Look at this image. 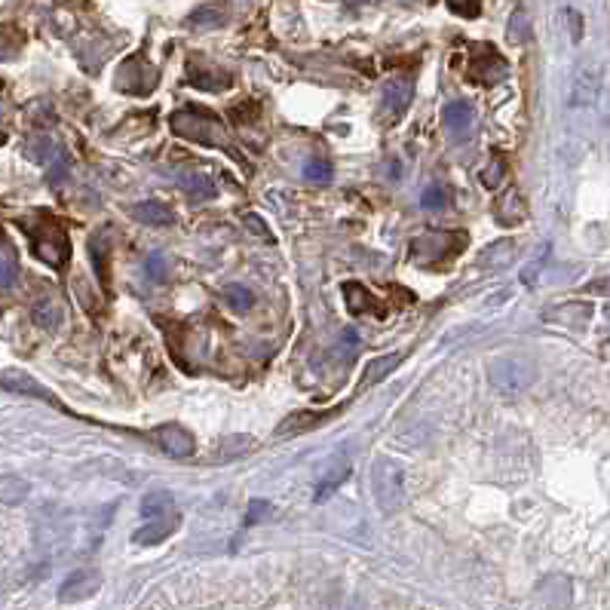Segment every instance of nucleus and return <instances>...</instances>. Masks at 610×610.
I'll list each match as a JSON object with an SVG mask.
<instances>
[{
    "instance_id": "obj_1",
    "label": "nucleus",
    "mask_w": 610,
    "mask_h": 610,
    "mask_svg": "<svg viewBox=\"0 0 610 610\" xmlns=\"http://www.w3.org/2000/svg\"><path fill=\"white\" fill-rule=\"evenodd\" d=\"M22 230L28 234V243H31V252H34L37 261L50 264L53 270H62L71 258V243H68V234L65 228H62V221H55L53 215H31V218H22Z\"/></svg>"
},
{
    "instance_id": "obj_2",
    "label": "nucleus",
    "mask_w": 610,
    "mask_h": 610,
    "mask_svg": "<svg viewBox=\"0 0 610 610\" xmlns=\"http://www.w3.org/2000/svg\"><path fill=\"white\" fill-rule=\"evenodd\" d=\"M372 494L383 516L402 509L405 503V470L392 457H377L372 467Z\"/></svg>"
},
{
    "instance_id": "obj_3",
    "label": "nucleus",
    "mask_w": 610,
    "mask_h": 610,
    "mask_svg": "<svg viewBox=\"0 0 610 610\" xmlns=\"http://www.w3.org/2000/svg\"><path fill=\"white\" fill-rule=\"evenodd\" d=\"M172 130L188 141L199 144H224L228 141V130L215 114H208L203 108H181L172 114Z\"/></svg>"
},
{
    "instance_id": "obj_4",
    "label": "nucleus",
    "mask_w": 610,
    "mask_h": 610,
    "mask_svg": "<svg viewBox=\"0 0 610 610\" xmlns=\"http://www.w3.org/2000/svg\"><path fill=\"white\" fill-rule=\"evenodd\" d=\"M534 377H537V368L531 359L507 356V359H500V363H494V368H491V381L500 392L528 390L534 383Z\"/></svg>"
},
{
    "instance_id": "obj_5",
    "label": "nucleus",
    "mask_w": 610,
    "mask_h": 610,
    "mask_svg": "<svg viewBox=\"0 0 610 610\" xmlns=\"http://www.w3.org/2000/svg\"><path fill=\"white\" fill-rule=\"evenodd\" d=\"M470 77L481 86H494L507 77V62H503V55L494 46H481L470 62Z\"/></svg>"
},
{
    "instance_id": "obj_6",
    "label": "nucleus",
    "mask_w": 610,
    "mask_h": 610,
    "mask_svg": "<svg viewBox=\"0 0 610 610\" xmlns=\"http://www.w3.org/2000/svg\"><path fill=\"white\" fill-rule=\"evenodd\" d=\"M154 441L160 445V451L169 454V457H179V460H188V457H194V451H197L194 436H190L184 427H179V423H163V427H157Z\"/></svg>"
},
{
    "instance_id": "obj_7",
    "label": "nucleus",
    "mask_w": 610,
    "mask_h": 610,
    "mask_svg": "<svg viewBox=\"0 0 610 610\" xmlns=\"http://www.w3.org/2000/svg\"><path fill=\"white\" fill-rule=\"evenodd\" d=\"M601 95V74L586 62L576 68L574 86H571V108H592Z\"/></svg>"
},
{
    "instance_id": "obj_8",
    "label": "nucleus",
    "mask_w": 610,
    "mask_h": 610,
    "mask_svg": "<svg viewBox=\"0 0 610 610\" xmlns=\"http://www.w3.org/2000/svg\"><path fill=\"white\" fill-rule=\"evenodd\" d=\"M99 589H102V574H99V571H90V567H83V571H74L65 583H62L59 598L68 605V601H83V598H90V595H95V592H99Z\"/></svg>"
},
{
    "instance_id": "obj_9",
    "label": "nucleus",
    "mask_w": 610,
    "mask_h": 610,
    "mask_svg": "<svg viewBox=\"0 0 610 610\" xmlns=\"http://www.w3.org/2000/svg\"><path fill=\"white\" fill-rule=\"evenodd\" d=\"M338 414V408L334 412H298L292 417H286L283 423L276 427V439H292V436H304V432L316 430L319 423H325L328 417Z\"/></svg>"
},
{
    "instance_id": "obj_10",
    "label": "nucleus",
    "mask_w": 610,
    "mask_h": 610,
    "mask_svg": "<svg viewBox=\"0 0 610 610\" xmlns=\"http://www.w3.org/2000/svg\"><path fill=\"white\" fill-rule=\"evenodd\" d=\"M350 472H353V467H350V460H344V457H338V460L328 467L323 476H319V481H316V491H313V500L316 503H323V500H328L338 488L344 485V481L350 479Z\"/></svg>"
},
{
    "instance_id": "obj_11",
    "label": "nucleus",
    "mask_w": 610,
    "mask_h": 610,
    "mask_svg": "<svg viewBox=\"0 0 610 610\" xmlns=\"http://www.w3.org/2000/svg\"><path fill=\"white\" fill-rule=\"evenodd\" d=\"M402 363V353H383V356L372 359V363L365 365L363 377H359V390H368V387H377V383L387 377L392 368Z\"/></svg>"
},
{
    "instance_id": "obj_12",
    "label": "nucleus",
    "mask_w": 610,
    "mask_h": 610,
    "mask_svg": "<svg viewBox=\"0 0 610 610\" xmlns=\"http://www.w3.org/2000/svg\"><path fill=\"white\" fill-rule=\"evenodd\" d=\"M0 383H4L6 390H15V392H25V396H37V399H46V402H55L53 392H46L34 381V377H28L25 372H15V368H10V372L0 374Z\"/></svg>"
},
{
    "instance_id": "obj_13",
    "label": "nucleus",
    "mask_w": 610,
    "mask_h": 610,
    "mask_svg": "<svg viewBox=\"0 0 610 610\" xmlns=\"http://www.w3.org/2000/svg\"><path fill=\"white\" fill-rule=\"evenodd\" d=\"M132 215L144 224H157V228H166V224H172V208L166 203H160V199H144V203H135L132 206Z\"/></svg>"
},
{
    "instance_id": "obj_14",
    "label": "nucleus",
    "mask_w": 610,
    "mask_h": 610,
    "mask_svg": "<svg viewBox=\"0 0 610 610\" xmlns=\"http://www.w3.org/2000/svg\"><path fill=\"white\" fill-rule=\"evenodd\" d=\"M344 301H347V310L356 313V316H363V313H372V310H381V304L372 298V292H368L365 286H359V283H347V286H344Z\"/></svg>"
},
{
    "instance_id": "obj_15",
    "label": "nucleus",
    "mask_w": 610,
    "mask_h": 610,
    "mask_svg": "<svg viewBox=\"0 0 610 610\" xmlns=\"http://www.w3.org/2000/svg\"><path fill=\"white\" fill-rule=\"evenodd\" d=\"M28 494H31V485L25 479L0 472V503H4V507H15V503H22Z\"/></svg>"
},
{
    "instance_id": "obj_16",
    "label": "nucleus",
    "mask_w": 610,
    "mask_h": 610,
    "mask_svg": "<svg viewBox=\"0 0 610 610\" xmlns=\"http://www.w3.org/2000/svg\"><path fill=\"white\" fill-rule=\"evenodd\" d=\"M179 525V516H169V518H150V525H144L135 531V543L141 546H150V543H160L166 540V537L172 534V528Z\"/></svg>"
},
{
    "instance_id": "obj_17",
    "label": "nucleus",
    "mask_w": 610,
    "mask_h": 610,
    "mask_svg": "<svg viewBox=\"0 0 610 610\" xmlns=\"http://www.w3.org/2000/svg\"><path fill=\"white\" fill-rule=\"evenodd\" d=\"M408 102H412V80H392L387 86V111L392 117H402Z\"/></svg>"
},
{
    "instance_id": "obj_18",
    "label": "nucleus",
    "mask_w": 610,
    "mask_h": 610,
    "mask_svg": "<svg viewBox=\"0 0 610 610\" xmlns=\"http://www.w3.org/2000/svg\"><path fill=\"white\" fill-rule=\"evenodd\" d=\"M441 120H445V130H451V132H467L470 126H472V108L467 102H451L445 108V114H441Z\"/></svg>"
},
{
    "instance_id": "obj_19",
    "label": "nucleus",
    "mask_w": 610,
    "mask_h": 610,
    "mask_svg": "<svg viewBox=\"0 0 610 610\" xmlns=\"http://www.w3.org/2000/svg\"><path fill=\"white\" fill-rule=\"evenodd\" d=\"M31 319L40 325V328H59L62 325V307L55 301H37L34 310H31Z\"/></svg>"
},
{
    "instance_id": "obj_20",
    "label": "nucleus",
    "mask_w": 610,
    "mask_h": 610,
    "mask_svg": "<svg viewBox=\"0 0 610 610\" xmlns=\"http://www.w3.org/2000/svg\"><path fill=\"white\" fill-rule=\"evenodd\" d=\"M25 154H28L31 160H34V163H44V166H46V163H53V160L59 157L62 150L55 148V141H53V139H34V141H31L28 148H25Z\"/></svg>"
},
{
    "instance_id": "obj_21",
    "label": "nucleus",
    "mask_w": 610,
    "mask_h": 610,
    "mask_svg": "<svg viewBox=\"0 0 610 610\" xmlns=\"http://www.w3.org/2000/svg\"><path fill=\"white\" fill-rule=\"evenodd\" d=\"M224 301L230 304V310L237 313H246L248 307H252V292H248L246 286H224Z\"/></svg>"
},
{
    "instance_id": "obj_22",
    "label": "nucleus",
    "mask_w": 610,
    "mask_h": 610,
    "mask_svg": "<svg viewBox=\"0 0 610 610\" xmlns=\"http://www.w3.org/2000/svg\"><path fill=\"white\" fill-rule=\"evenodd\" d=\"M252 448H255V441L248 436H230L228 441H221L218 454L224 460H237V457H243L246 451H252Z\"/></svg>"
},
{
    "instance_id": "obj_23",
    "label": "nucleus",
    "mask_w": 610,
    "mask_h": 610,
    "mask_svg": "<svg viewBox=\"0 0 610 610\" xmlns=\"http://www.w3.org/2000/svg\"><path fill=\"white\" fill-rule=\"evenodd\" d=\"M188 22L190 25H199V28H218V25H224V13L215 10V6H199Z\"/></svg>"
},
{
    "instance_id": "obj_24",
    "label": "nucleus",
    "mask_w": 610,
    "mask_h": 610,
    "mask_svg": "<svg viewBox=\"0 0 610 610\" xmlns=\"http://www.w3.org/2000/svg\"><path fill=\"white\" fill-rule=\"evenodd\" d=\"M503 175H507V163H503V157H491L488 160V169H481V184H485V188H497V184L503 181Z\"/></svg>"
},
{
    "instance_id": "obj_25",
    "label": "nucleus",
    "mask_w": 610,
    "mask_h": 610,
    "mask_svg": "<svg viewBox=\"0 0 610 610\" xmlns=\"http://www.w3.org/2000/svg\"><path fill=\"white\" fill-rule=\"evenodd\" d=\"M184 190H188L190 197H215V188L212 181L203 179V175H188V179H181Z\"/></svg>"
},
{
    "instance_id": "obj_26",
    "label": "nucleus",
    "mask_w": 610,
    "mask_h": 610,
    "mask_svg": "<svg viewBox=\"0 0 610 610\" xmlns=\"http://www.w3.org/2000/svg\"><path fill=\"white\" fill-rule=\"evenodd\" d=\"M166 507H172L169 494H148V497H144L141 512H144V516H150V518H160V512H163Z\"/></svg>"
},
{
    "instance_id": "obj_27",
    "label": "nucleus",
    "mask_w": 610,
    "mask_h": 610,
    "mask_svg": "<svg viewBox=\"0 0 610 610\" xmlns=\"http://www.w3.org/2000/svg\"><path fill=\"white\" fill-rule=\"evenodd\" d=\"M304 175H307L310 181H328L332 179V166L323 163V160H310V163L304 166Z\"/></svg>"
},
{
    "instance_id": "obj_28",
    "label": "nucleus",
    "mask_w": 610,
    "mask_h": 610,
    "mask_svg": "<svg viewBox=\"0 0 610 610\" xmlns=\"http://www.w3.org/2000/svg\"><path fill=\"white\" fill-rule=\"evenodd\" d=\"M546 255H549V248L543 246L540 252L534 255L531 267H528L525 273H521V283H525V286H534V283H537V273H540V267H543V264H546Z\"/></svg>"
},
{
    "instance_id": "obj_29",
    "label": "nucleus",
    "mask_w": 610,
    "mask_h": 610,
    "mask_svg": "<svg viewBox=\"0 0 610 610\" xmlns=\"http://www.w3.org/2000/svg\"><path fill=\"white\" fill-rule=\"evenodd\" d=\"M448 6H451V13L467 15V19L479 15V0H448Z\"/></svg>"
},
{
    "instance_id": "obj_30",
    "label": "nucleus",
    "mask_w": 610,
    "mask_h": 610,
    "mask_svg": "<svg viewBox=\"0 0 610 610\" xmlns=\"http://www.w3.org/2000/svg\"><path fill=\"white\" fill-rule=\"evenodd\" d=\"M246 228H252L255 234H258V239H264V243H273L270 228H267V224H264V221L258 218V215H252V212H248V215H246Z\"/></svg>"
},
{
    "instance_id": "obj_31",
    "label": "nucleus",
    "mask_w": 610,
    "mask_h": 610,
    "mask_svg": "<svg viewBox=\"0 0 610 610\" xmlns=\"http://www.w3.org/2000/svg\"><path fill=\"white\" fill-rule=\"evenodd\" d=\"M421 203L427 206V208H436V206H445L448 203V194H445V188H430L427 194L421 197Z\"/></svg>"
},
{
    "instance_id": "obj_32",
    "label": "nucleus",
    "mask_w": 610,
    "mask_h": 610,
    "mask_svg": "<svg viewBox=\"0 0 610 610\" xmlns=\"http://www.w3.org/2000/svg\"><path fill=\"white\" fill-rule=\"evenodd\" d=\"M15 283V267L13 261H4L0 258V288H10Z\"/></svg>"
},
{
    "instance_id": "obj_33",
    "label": "nucleus",
    "mask_w": 610,
    "mask_h": 610,
    "mask_svg": "<svg viewBox=\"0 0 610 610\" xmlns=\"http://www.w3.org/2000/svg\"><path fill=\"white\" fill-rule=\"evenodd\" d=\"M163 273H166L163 261H160V258H150V261H148V276H154V279H163Z\"/></svg>"
}]
</instances>
